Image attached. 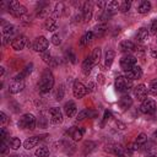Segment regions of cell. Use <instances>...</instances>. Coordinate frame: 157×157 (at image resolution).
<instances>
[{"instance_id": "cell-1", "label": "cell", "mask_w": 157, "mask_h": 157, "mask_svg": "<svg viewBox=\"0 0 157 157\" xmlns=\"http://www.w3.org/2000/svg\"><path fill=\"white\" fill-rule=\"evenodd\" d=\"M54 86V76L49 69H45L40 76L39 83H38V90L42 93H48Z\"/></svg>"}, {"instance_id": "cell-2", "label": "cell", "mask_w": 157, "mask_h": 157, "mask_svg": "<svg viewBox=\"0 0 157 157\" xmlns=\"http://www.w3.org/2000/svg\"><path fill=\"white\" fill-rule=\"evenodd\" d=\"M114 85H115V88H117L118 92L125 93V92H128V91L132 87V81L129 80V78L125 77V76H118V77L115 78Z\"/></svg>"}, {"instance_id": "cell-3", "label": "cell", "mask_w": 157, "mask_h": 157, "mask_svg": "<svg viewBox=\"0 0 157 157\" xmlns=\"http://www.w3.org/2000/svg\"><path fill=\"white\" fill-rule=\"evenodd\" d=\"M36 123H37V121H36L34 115L27 113V114H23V115L20 118V120H18V126H20L21 129L33 130V129L36 128Z\"/></svg>"}, {"instance_id": "cell-4", "label": "cell", "mask_w": 157, "mask_h": 157, "mask_svg": "<svg viewBox=\"0 0 157 157\" xmlns=\"http://www.w3.org/2000/svg\"><path fill=\"white\" fill-rule=\"evenodd\" d=\"M9 10H10V13L15 17H22L27 12V9L16 0H12L9 2Z\"/></svg>"}, {"instance_id": "cell-5", "label": "cell", "mask_w": 157, "mask_h": 157, "mask_svg": "<svg viewBox=\"0 0 157 157\" xmlns=\"http://www.w3.org/2000/svg\"><path fill=\"white\" fill-rule=\"evenodd\" d=\"M48 45H49V42H48V39H47L45 37H43V36L37 37V38L34 39L33 44H32L33 49H34L36 52H39V53H44V52H47Z\"/></svg>"}, {"instance_id": "cell-6", "label": "cell", "mask_w": 157, "mask_h": 157, "mask_svg": "<svg viewBox=\"0 0 157 157\" xmlns=\"http://www.w3.org/2000/svg\"><path fill=\"white\" fill-rule=\"evenodd\" d=\"M156 102L151 98H146L140 105V110L144 114H153L156 112Z\"/></svg>"}, {"instance_id": "cell-7", "label": "cell", "mask_w": 157, "mask_h": 157, "mask_svg": "<svg viewBox=\"0 0 157 157\" xmlns=\"http://www.w3.org/2000/svg\"><path fill=\"white\" fill-rule=\"evenodd\" d=\"M136 65V58L132 55H125L120 59V67L126 72Z\"/></svg>"}, {"instance_id": "cell-8", "label": "cell", "mask_w": 157, "mask_h": 157, "mask_svg": "<svg viewBox=\"0 0 157 157\" xmlns=\"http://www.w3.org/2000/svg\"><path fill=\"white\" fill-rule=\"evenodd\" d=\"M72 93H74V96L76 98H82L83 96H86L88 93V90L80 81H75L74 82V86H72Z\"/></svg>"}, {"instance_id": "cell-9", "label": "cell", "mask_w": 157, "mask_h": 157, "mask_svg": "<svg viewBox=\"0 0 157 157\" xmlns=\"http://www.w3.org/2000/svg\"><path fill=\"white\" fill-rule=\"evenodd\" d=\"M49 115H50V121L53 124H60L63 121V113L58 107H53L49 109Z\"/></svg>"}, {"instance_id": "cell-10", "label": "cell", "mask_w": 157, "mask_h": 157, "mask_svg": "<svg viewBox=\"0 0 157 157\" xmlns=\"http://www.w3.org/2000/svg\"><path fill=\"white\" fill-rule=\"evenodd\" d=\"M25 87V82L23 80H17V78H13L10 85H9V92L10 93H18L23 90Z\"/></svg>"}, {"instance_id": "cell-11", "label": "cell", "mask_w": 157, "mask_h": 157, "mask_svg": "<svg viewBox=\"0 0 157 157\" xmlns=\"http://www.w3.org/2000/svg\"><path fill=\"white\" fill-rule=\"evenodd\" d=\"M147 93H148V90L146 88L145 85H137V86L134 88V94H135V97H136L139 101H141V102H144V101L146 99Z\"/></svg>"}, {"instance_id": "cell-12", "label": "cell", "mask_w": 157, "mask_h": 157, "mask_svg": "<svg viewBox=\"0 0 157 157\" xmlns=\"http://www.w3.org/2000/svg\"><path fill=\"white\" fill-rule=\"evenodd\" d=\"M11 45L15 50H22L27 45V38L25 36H17L15 39H12Z\"/></svg>"}, {"instance_id": "cell-13", "label": "cell", "mask_w": 157, "mask_h": 157, "mask_svg": "<svg viewBox=\"0 0 157 157\" xmlns=\"http://www.w3.org/2000/svg\"><path fill=\"white\" fill-rule=\"evenodd\" d=\"M141 76H142V69H141L140 66H137V65H135L131 70H129V71L125 72V77H128V78L131 80V81L137 80V78H140Z\"/></svg>"}, {"instance_id": "cell-14", "label": "cell", "mask_w": 157, "mask_h": 157, "mask_svg": "<svg viewBox=\"0 0 157 157\" xmlns=\"http://www.w3.org/2000/svg\"><path fill=\"white\" fill-rule=\"evenodd\" d=\"M92 13H93V6L92 2H85L83 7H82V18L85 22H88L92 18Z\"/></svg>"}, {"instance_id": "cell-15", "label": "cell", "mask_w": 157, "mask_h": 157, "mask_svg": "<svg viewBox=\"0 0 157 157\" xmlns=\"http://www.w3.org/2000/svg\"><path fill=\"white\" fill-rule=\"evenodd\" d=\"M64 112H65V114H66L69 118L74 117V115L76 114V112H77V107H76L75 102H72V101L66 102L65 105H64Z\"/></svg>"}, {"instance_id": "cell-16", "label": "cell", "mask_w": 157, "mask_h": 157, "mask_svg": "<svg viewBox=\"0 0 157 157\" xmlns=\"http://www.w3.org/2000/svg\"><path fill=\"white\" fill-rule=\"evenodd\" d=\"M94 65H96V64L93 63L91 55L87 56V58L83 60V63H82V71H83V74H85V75H88V74L91 72V70L93 69Z\"/></svg>"}, {"instance_id": "cell-17", "label": "cell", "mask_w": 157, "mask_h": 157, "mask_svg": "<svg viewBox=\"0 0 157 157\" xmlns=\"http://www.w3.org/2000/svg\"><path fill=\"white\" fill-rule=\"evenodd\" d=\"M120 50L124 52V53H130L132 50H135V44L131 42V40H123L119 45Z\"/></svg>"}, {"instance_id": "cell-18", "label": "cell", "mask_w": 157, "mask_h": 157, "mask_svg": "<svg viewBox=\"0 0 157 157\" xmlns=\"http://www.w3.org/2000/svg\"><path fill=\"white\" fill-rule=\"evenodd\" d=\"M2 37H6V38H10V36L15 32V27L11 25V23H7V22H2Z\"/></svg>"}, {"instance_id": "cell-19", "label": "cell", "mask_w": 157, "mask_h": 157, "mask_svg": "<svg viewBox=\"0 0 157 157\" xmlns=\"http://www.w3.org/2000/svg\"><path fill=\"white\" fill-rule=\"evenodd\" d=\"M148 34H150L148 29H147V28H145V27H141V28L137 31V33H136V39H137V42H139V43L145 42V40L147 39Z\"/></svg>"}, {"instance_id": "cell-20", "label": "cell", "mask_w": 157, "mask_h": 157, "mask_svg": "<svg viewBox=\"0 0 157 157\" xmlns=\"http://www.w3.org/2000/svg\"><path fill=\"white\" fill-rule=\"evenodd\" d=\"M83 132H85V129L82 128H75L70 131V135L72 137L74 141H80L82 137H83Z\"/></svg>"}, {"instance_id": "cell-21", "label": "cell", "mask_w": 157, "mask_h": 157, "mask_svg": "<svg viewBox=\"0 0 157 157\" xmlns=\"http://www.w3.org/2000/svg\"><path fill=\"white\" fill-rule=\"evenodd\" d=\"M93 37H94L93 32H86V33H85V34L81 37V39H80V45L86 47V45L91 44V42H92Z\"/></svg>"}, {"instance_id": "cell-22", "label": "cell", "mask_w": 157, "mask_h": 157, "mask_svg": "<svg viewBox=\"0 0 157 157\" xmlns=\"http://www.w3.org/2000/svg\"><path fill=\"white\" fill-rule=\"evenodd\" d=\"M38 142H39V136H31V137H28V139L23 142V146H25L26 150H31V148L34 147Z\"/></svg>"}, {"instance_id": "cell-23", "label": "cell", "mask_w": 157, "mask_h": 157, "mask_svg": "<svg viewBox=\"0 0 157 157\" xmlns=\"http://www.w3.org/2000/svg\"><path fill=\"white\" fill-rule=\"evenodd\" d=\"M131 104H132V98L130 96H123L119 99V105L121 109H128L129 107H131Z\"/></svg>"}, {"instance_id": "cell-24", "label": "cell", "mask_w": 157, "mask_h": 157, "mask_svg": "<svg viewBox=\"0 0 157 157\" xmlns=\"http://www.w3.org/2000/svg\"><path fill=\"white\" fill-rule=\"evenodd\" d=\"M44 28H45L47 31H49V32H53V31H55V29L58 28L56 21H55L54 18H52V17L47 18V20H45V22H44Z\"/></svg>"}, {"instance_id": "cell-25", "label": "cell", "mask_w": 157, "mask_h": 157, "mask_svg": "<svg viewBox=\"0 0 157 157\" xmlns=\"http://www.w3.org/2000/svg\"><path fill=\"white\" fill-rule=\"evenodd\" d=\"M150 10H151V2L150 1H141L137 6L139 13H147Z\"/></svg>"}, {"instance_id": "cell-26", "label": "cell", "mask_w": 157, "mask_h": 157, "mask_svg": "<svg viewBox=\"0 0 157 157\" xmlns=\"http://www.w3.org/2000/svg\"><path fill=\"white\" fill-rule=\"evenodd\" d=\"M105 31H107V25L105 23H99L98 26H96L94 27V31H93V34H94V37H102L104 33H105Z\"/></svg>"}, {"instance_id": "cell-27", "label": "cell", "mask_w": 157, "mask_h": 157, "mask_svg": "<svg viewBox=\"0 0 157 157\" xmlns=\"http://www.w3.org/2000/svg\"><path fill=\"white\" fill-rule=\"evenodd\" d=\"M32 67H33V64H29V65H27L15 78H17V80H23V77H26V76H28L31 72H32Z\"/></svg>"}, {"instance_id": "cell-28", "label": "cell", "mask_w": 157, "mask_h": 157, "mask_svg": "<svg viewBox=\"0 0 157 157\" xmlns=\"http://www.w3.org/2000/svg\"><path fill=\"white\" fill-rule=\"evenodd\" d=\"M119 6H120V4H119L118 1H110V2H108L105 11H107L109 15H112L113 12H115V11L119 9Z\"/></svg>"}, {"instance_id": "cell-29", "label": "cell", "mask_w": 157, "mask_h": 157, "mask_svg": "<svg viewBox=\"0 0 157 157\" xmlns=\"http://www.w3.org/2000/svg\"><path fill=\"white\" fill-rule=\"evenodd\" d=\"M114 56H115V53L113 52V50H108L107 53H105V56H104V64H105V66H110L112 65V63H113V60H114Z\"/></svg>"}, {"instance_id": "cell-30", "label": "cell", "mask_w": 157, "mask_h": 157, "mask_svg": "<svg viewBox=\"0 0 157 157\" xmlns=\"http://www.w3.org/2000/svg\"><path fill=\"white\" fill-rule=\"evenodd\" d=\"M101 54H102V50H101L99 47H97V48L93 49V52H92V54H91V58H92V60H93L94 64H98V63H99Z\"/></svg>"}, {"instance_id": "cell-31", "label": "cell", "mask_w": 157, "mask_h": 157, "mask_svg": "<svg viewBox=\"0 0 157 157\" xmlns=\"http://www.w3.org/2000/svg\"><path fill=\"white\" fill-rule=\"evenodd\" d=\"M34 155H36L37 157H47V156L49 155V150H48L47 147L42 146V147H38V148L36 150Z\"/></svg>"}, {"instance_id": "cell-32", "label": "cell", "mask_w": 157, "mask_h": 157, "mask_svg": "<svg viewBox=\"0 0 157 157\" xmlns=\"http://www.w3.org/2000/svg\"><path fill=\"white\" fill-rule=\"evenodd\" d=\"M148 93L152 96H157V78L152 80L148 86Z\"/></svg>"}, {"instance_id": "cell-33", "label": "cell", "mask_w": 157, "mask_h": 157, "mask_svg": "<svg viewBox=\"0 0 157 157\" xmlns=\"http://www.w3.org/2000/svg\"><path fill=\"white\" fill-rule=\"evenodd\" d=\"M20 146H21V140H20L18 137H12V139H10V147H11L12 150H17V148H20Z\"/></svg>"}, {"instance_id": "cell-34", "label": "cell", "mask_w": 157, "mask_h": 157, "mask_svg": "<svg viewBox=\"0 0 157 157\" xmlns=\"http://www.w3.org/2000/svg\"><path fill=\"white\" fill-rule=\"evenodd\" d=\"M146 157H157V150L153 145L146 147Z\"/></svg>"}, {"instance_id": "cell-35", "label": "cell", "mask_w": 157, "mask_h": 157, "mask_svg": "<svg viewBox=\"0 0 157 157\" xmlns=\"http://www.w3.org/2000/svg\"><path fill=\"white\" fill-rule=\"evenodd\" d=\"M130 6H131V1H129V0H125V1L120 2L119 10H120L121 12H126V11H129V10H130Z\"/></svg>"}, {"instance_id": "cell-36", "label": "cell", "mask_w": 157, "mask_h": 157, "mask_svg": "<svg viewBox=\"0 0 157 157\" xmlns=\"http://www.w3.org/2000/svg\"><path fill=\"white\" fill-rule=\"evenodd\" d=\"M146 141H147V135L146 134H144V132H141V134H139L137 135V137H136V144H139L140 146H142V145H145L146 144Z\"/></svg>"}, {"instance_id": "cell-37", "label": "cell", "mask_w": 157, "mask_h": 157, "mask_svg": "<svg viewBox=\"0 0 157 157\" xmlns=\"http://www.w3.org/2000/svg\"><path fill=\"white\" fill-rule=\"evenodd\" d=\"M64 86H59L58 87V90H56V92H55V99L56 101H61L63 99V97H64Z\"/></svg>"}, {"instance_id": "cell-38", "label": "cell", "mask_w": 157, "mask_h": 157, "mask_svg": "<svg viewBox=\"0 0 157 157\" xmlns=\"http://www.w3.org/2000/svg\"><path fill=\"white\" fill-rule=\"evenodd\" d=\"M88 114H90V112H88L87 109H83V110H81V112H78V113L76 114V119H77V120H83L85 118L88 117Z\"/></svg>"}, {"instance_id": "cell-39", "label": "cell", "mask_w": 157, "mask_h": 157, "mask_svg": "<svg viewBox=\"0 0 157 157\" xmlns=\"http://www.w3.org/2000/svg\"><path fill=\"white\" fill-rule=\"evenodd\" d=\"M52 43H53L54 45H59V44L61 43V38H60V36H59V34H54V36L52 37Z\"/></svg>"}, {"instance_id": "cell-40", "label": "cell", "mask_w": 157, "mask_h": 157, "mask_svg": "<svg viewBox=\"0 0 157 157\" xmlns=\"http://www.w3.org/2000/svg\"><path fill=\"white\" fill-rule=\"evenodd\" d=\"M151 33L152 34H156L157 33V20H155L151 25Z\"/></svg>"}, {"instance_id": "cell-41", "label": "cell", "mask_w": 157, "mask_h": 157, "mask_svg": "<svg viewBox=\"0 0 157 157\" xmlns=\"http://www.w3.org/2000/svg\"><path fill=\"white\" fill-rule=\"evenodd\" d=\"M0 117H1V124L4 125V124L6 123V120H7V117H6V114H5L4 112H1V113H0Z\"/></svg>"}, {"instance_id": "cell-42", "label": "cell", "mask_w": 157, "mask_h": 157, "mask_svg": "<svg viewBox=\"0 0 157 157\" xmlns=\"http://www.w3.org/2000/svg\"><path fill=\"white\" fill-rule=\"evenodd\" d=\"M109 117H110V112L105 110V113H104V118H103V123H104V121H107V120L109 119Z\"/></svg>"}, {"instance_id": "cell-43", "label": "cell", "mask_w": 157, "mask_h": 157, "mask_svg": "<svg viewBox=\"0 0 157 157\" xmlns=\"http://www.w3.org/2000/svg\"><path fill=\"white\" fill-rule=\"evenodd\" d=\"M4 140H6V130L2 128L1 129V141H4Z\"/></svg>"}, {"instance_id": "cell-44", "label": "cell", "mask_w": 157, "mask_h": 157, "mask_svg": "<svg viewBox=\"0 0 157 157\" xmlns=\"http://www.w3.org/2000/svg\"><path fill=\"white\" fill-rule=\"evenodd\" d=\"M151 56L157 59V49H151Z\"/></svg>"}, {"instance_id": "cell-45", "label": "cell", "mask_w": 157, "mask_h": 157, "mask_svg": "<svg viewBox=\"0 0 157 157\" xmlns=\"http://www.w3.org/2000/svg\"><path fill=\"white\" fill-rule=\"evenodd\" d=\"M97 6H98L99 9H103V7L105 6V2H104V1H99V2H97Z\"/></svg>"}, {"instance_id": "cell-46", "label": "cell", "mask_w": 157, "mask_h": 157, "mask_svg": "<svg viewBox=\"0 0 157 157\" xmlns=\"http://www.w3.org/2000/svg\"><path fill=\"white\" fill-rule=\"evenodd\" d=\"M0 71H1V76H4V74H5V69H4V67H0Z\"/></svg>"}, {"instance_id": "cell-47", "label": "cell", "mask_w": 157, "mask_h": 157, "mask_svg": "<svg viewBox=\"0 0 157 157\" xmlns=\"http://www.w3.org/2000/svg\"><path fill=\"white\" fill-rule=\"evenodd\" d=\"M153 136H155V137H157V130H156V131L153 132Z\"/></svg>"}, {"instance_id": "cell-48", "label": "cell", "mask_w": 157, "mask_h": 157, "mask_svg": "<svg viewBox=\"0 0 157 157\" xmlns=\"http://www.w3.org/2000/svg\"><path fill=\"white\" fill-rule=\"evenodd\" d=\"M156 42H157V39H156Z\"/></svg>"}]
</instances>
